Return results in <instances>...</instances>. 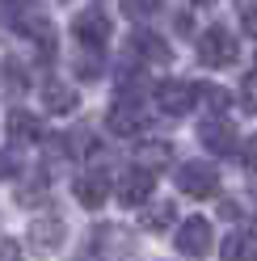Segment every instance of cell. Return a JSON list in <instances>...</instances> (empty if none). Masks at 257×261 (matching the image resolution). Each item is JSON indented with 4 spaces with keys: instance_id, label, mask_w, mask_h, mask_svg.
<instances>
[{
    "instance_id": "cell-1",
    "label": "cell",
    "mask_w": 257,
    "mask_h": 261,
    "mask_svg": "<svg viewBox=\"0 0 257 261\" xmlns=\"http://www.w3.org/2000/svg\"><path fill=\"white\" fill-rule=\"evenodd\" d=\"M9 25L17 30V34L34 38V42L42 46V55H51V51H55V30H51L46 13L34 5V0H30V5H13V9H9Z\"/></svg>"
},
{
    "instance_id": "cell-2",
    "label": "cell",
    "mask_w": 257,
    "mask_h": 261,
    "mask_svg": "<svg viewBox=\"0 0 257 261\" xmlns=\"http://www.w3.org/2000/svg\"><path fill=\"white\" fill-rule=\"evenodd\" d=\"M194 51H198V63H207V68H228L240 46H236L228 25H207L198 34V42H194Z\"/></svg>"
},
{
    "instance_id": "cell-3",
    "label": "cell",
    "mask_w": 257,
    "mask_h": 261,
    "mask_svg": "<svg viewBox=\"0 0 257 261\" xmlns=\"http://www.w3.org/2000/svg\"><path fill=\"white\" fill-rule=\"evenodd\" d=\"M173 181H177V190L190 194V198H211V194H219V169L207 165V160H186Z\"/></svg>"
},
{
    "instance_id": "cell-4",
    "label": "cell",
    "mask_w": 257,
    "mask_h": 261,
    "mask_svg": "<svg viewBox=\"0 0 257 261\" xmlns=\"http://www.w3.org/2000/svg\"><path fill=\"white\" fill-rule=\"evenodd\" d=\"M110 34H114V21H110L101 9H85V13H76V21H72V38L80 42V51H101V46L110 42Z\"/></svg>"
},
{
    "instance_id": "cell-5",
    "label": "cell",
    "mask_w": 257,
    "mask_h": 261,
    "mask_svg": "<svg viewBox=\"0 0 257 261\" xmlns=\"http://www.w3.org/2000/svg\"><path fill=\"white\" fill-rule=\"evenodd\" d=\"M152 126V110H143V101L139 97H118L114 101V110H110V130L114 135H122V139H131V135H143V130Z\"/></svg>"
},
{
    "instance_id": "cell-6",
    "label": "cell",
    "mask_w": 257,
    "mask_h": 261,
    "mask_svg": "<svg viewBox=\"0 0 257 261\" xmlns=\"http://www.w3.org/2000/svg\"><path fill=\"white\" fill-rule=\"evenodd\" d=\"M198 143H207V152H215V156H232L240 148L236 126H232V118H223V114H211V118L198 122Z\"/></svg>"
},
{
    "instance_id": "cell-7",
    "label": "cell",
    "mask_w": 257,
    "mask_h": 261,
    "mask_svg": "<svg viewBox=\"0 0 257 261\" xmlns=\"http://www.w3.org/2000/svg\"><path fill=\"white\" fill-rule=\"evenodd\" d=\"M173 244H177L182 257H207V253H211V244H215V232H211V223H207L202 215H190V219L177 227Z\"/></svg>"
},
{
    "instance_id": "cell-8",
    "label": "cell",
    "mask_w": 257,
    "mask_h": 261,
    "mask_svg": "<svg viewBox=\"0 0 257 261\" xmlns=\"http://www.w3.org/2000/svg\"><path fill=\"white\" fill-rule=\"evenodd\" d=\"M156 106L173 114V118H182L198 106V85H190V80H165V85H156Z\"/></svg>"
},
{
    "instance_id": "cell-9",
    "label": "cell",
    "mask_w": 257,
    "mask_h": 261,
    "mask_svg": "<svg viewBox=\"0 0 257 261\" xmlns=\"http://www.w3.org/2000/svg\"><path fill=\"white\" fill-rule=\"evenodd\" d=\"M25 240H30V249H34V253L51 257L59 244H63V219H59V215H38V219H30Z\"/></svg>"
},
{
    "instance_id": "cell-10",
    "label": "cell",
    "mask_w": 257,
    "mask_h": 261,
    "mask_svg": "<svg viewBox=\"0 0 257 261\" xmlns=\"http://www.w3.org/2000/svg\"><path fill=\"white\" fill-rule=\"evenodd\" d=\"M152 186H156V177L152 173H143V169H126L118 177V202L122 206H143L152 198Z\"/></svg>"
},
{
    "instance_id": "cell-11",
    "label": "cell",
    "mask_w": 257,
    "mask_h": 261,
    "mask_svg": "<svg viewBox=\"0 0 257 261\" xmlns=\"http://www.w3.org/2000/svg\"><path fill=\"white\" fill-rule=\"evenodd\" d=\"M72 190H76V202H80V206L97 211V206L110 198V173H80Z\"/></svg>"
},
{
    "instance_id": "cell-12",
    "label": "cell",
    "mask_w": 257,
    "mask_h": 261,
    "mask_svg": "<svg viewBox=\"0 0 257 261\" xmlns=\"http://www.w3.org/2000/svg\"><path fill=\"white\" fill-rule=\"evenodd\" d=\"M126 55H135V59H148V63H165L173 59V51L165 46V38L152 34V30H139V34H131V46H126Z\"/></svg>"
},
{
    "instance_id": "cell-13",
    "label": "cell",
    "mask_w": 257,
    "mask_h": 261,
    "mask_svg": "<svg viewBox=\"0 0 257 261\" xmlns=\"http://www.w3.org/2000/svg\"><path fill=\"white\" fill-rule=\"evenodd\" d=\"M80 106V93L72 85H63V80H46L42 85V110L46 114H72Z\"/></svg>"
},
{
    "instance_id": "cell-14",
    "label": "cell",
    "mask_w": 257,
    "mask_h": 261,
    "mask_svg": "<svg viewBox=\"0 0 257 261\" xmlns=\"http://www.w3.org/2000/svg\"><path fill=\"white\" fill-rule=\"evenodd\" d=\"M93 253H101V261H122L131 253L126 232L122 227H97V232H93Z\"/></svg>"
},
{
    "instance_id": "cell-15",
    "label": "cell",
    "mask_w": 257,
    "mask_h": 261,
    "mask_svg": "<svg viewBox=\"0 0 257 261\" xmlns=\"http://www.w3.org/2000/svg\"><path fill=\"white\" fill-rule=\"evenodd\" d=\"M9 139L17 143V148H25V143L42 139V122L34 118V114H25V110H13L9 114Z\"/></svg>"
},
{
    "instance_id": "cell-16",
    "label": "cell",
    "mask_w": 257,
    "mask_h": 261,
    "mask_svg": "<svg viewBox=\"0 0 257 261\" xmlns=\"http://www.w3.org/2000/svg\"><path fill=\"white\" fill-rule=\"evenodd\" d=\"M253 244H257L253 227H236V232H228V240H223L219 253H223V261H253V253H257Z\"/></svg>"
},
{
    "instance_id": "cell-17",
    "label": "cell",
    "mask_w": 257,
    "mask_h": 261,
    "mask_svg": "<svg viewBox=\"0 0 257 261\" xmlns=\"http://www.w3.org/2000/svg\"><path fill=\"white\" fill-rule=\"evenodd\" d=\"M169 160H173V148H169V143H143V148L135 152V169L156 173V169H165Z\"/></svg>"
},
{
    "instance_id": "cell-18",
    "label": "cell",
    "mask_w": 257,
    "mask_h": 261,
    "mask_svg": "<svg viewBox=\"0 0 257 261\" xmlns=\"http://www.w3.org/2000/svg\"><path fill=\"white\" fill-rule=\"evenodd\" d=\"M76 76H80V80H97V76H101V51H80Z\"/></svg>"
},
{
    "instance_id": "cell-19",
    "label": "cell",
    "mask_w": 257,
    "mask_h": 261,
    "mask_svg": "<svg viewBox=\"0 0 257 261\" xmlns=\"http://www.w3.org/2000/svg\"><path fill=\"white\" fill-rule=\"evenodd\" d=\"M173 219H177V206L165 202V206H152L148 215H143V227H152V232H160V227H169Z\"/></svg>"
},
{
    "instance_id": "cell-20",
    "label": "cell",
    "mask_w": 257,
    "mask_h": 261,
    "mask_svg": "<svg viewBox=\"0 0 257 261\" xmlns=\"http://www.w3.org/2000/svg\"><path fill=\"white\" fill-rule=\"evenodd\" d=\"M46 198V181L38 177V181H25V186H17V202H42Z\"/></svg>"
},
{
    "instance_id": "cell-21",
    "label": "cell",
    "mask_w": 257,
    "mask_h": 261,
    "mask_svg": "<svg viewBox=\"0 0 257 261\" xmlns=\"http://www.w3.org/2000/svg\"><path fill=\"white\" fill-rule=\"evenodd\" d=\"M17 173H21V156L13 148H5L0 152V181H9V177H17Z\"/></svg>"
},
{
    "instance_id": "cell-22",
    "label": "cell",
    "mask_w": 257,
    "mask_h": 261,
    "mask_svg": "<svg viewBox=\"0 0 257 261\" xmlns=\"http://www.w3.org/2000/svg\"><path fill=\"white\" fill-rule=\"evenodd\" d=\"M240 5V25H245V34H257V0H236Z\"/></svg>"
},
{
    "instance_id": "cell-23",
    "label": "cell",
    "mask_w": 257,
    "mask_h": 261,
    "mask_svg": "<svg viewBox=\"0 0 257 261\" xmlns=\"http://www.w3.org/2000/svg\"><path fill=\"white\" fill-rule=\"evenodd\" d=\"M122 5H126V17H152L160 0H122Z\"/></svg>"
},
{
    "instance_id": "cell-24",
    "label": "cell",
    "mask_w": 257,
    "mask_h": 261,
    "mask_svg": "<svg viewBox=\"0 0 257 261\" xmlns=\"http://www.w3.org/2000/svg\"><path fill=\"white\" fill-rule=\"evenodd\" d=\"M0 261H21V244L9 240V236H0Z\"/></svg>"
},
{
    "instance_id": "cell-25",
    "label": "cell",
    "mask_w": 257,
    "mask_h": 261,
    "mask_svg": "<svg viewBox=\"0 0 257 261\" xmlns=\"http://www.w3.org/2000/svg\"><path fill=\"white\" fill-rule=\"evenodd\" d=\"M240 106H245V114H253V72L240 80Z\"/></svg>"
},
{
    "instance_id": "cell-26",
    "label": "cell",
    "mask_w": 257,
    "mask_h": 261,
    "mask_svg": "<svg viewBox=\"0 0 257 261\" xmlns=\"http://www.w3.org/2000/svg\"><path fill=\"white\" fill-rule=\"evenodd\" d=\"M194 5H202V9H207V5H215V0H194Z\"/></svg>"
},
{
    "instance_id": "cell-27",
    "label": "cell",
    "mask_w": 257,
    "mask_h": 261,
    "mask_svg": "<svg viewBox=\"0 0 257 261\" xmlns=\"http://www.w3.org/2000/svg\"><path fill=\"white\" fill-rule=\"evenodd\" d=\"M0 5H21V0H0Z\"/></svg>"
}]
</instances>
